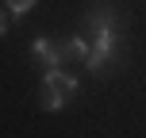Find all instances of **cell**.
I'll return each mask as SVG.
<instances>
[{
    "mask_svg": "<svg viewBox=\"0 0 146 138\" xmlns=\"http://www.w3.org/2000/svg\"><path fill=\"white\" fill-rule=\"evenodd\" d=\"M115 61H119V35H115V31H96L85 65L92 69V73H104V69L115 65Z\"/></svg>",
    "mask_w": 146,
    "mask_h": 138,
    "instance_id": "obj_2",
    "label": "cell"
},
{
    "mask_svg": "<svg viewBox=\"0 0 146 138\" xmlns=\"http://www.w3.org/2000/svg\"><path fill=\"white\" fill-rule=\"evenodd\" d=\"M77 96V81L69 77L66 69L50 65V73L42 77V88H38V104H42V111H58L66 100Z\"/></svg>",
    "mask_w": 146,
    "mask_h": 138,
    "instance_id": "obj_1",
    "label": "cell"
},
{
    "mask_svg": "<svg viewBox=\"0 0 146 138\" xmlns=\"http://www.w3.org/2000/svg\"><path fill=\"white\" fill-rule=\"evenodd\" d=\"M31 50H35V58H50V38H35V46H31Z\"/></svg>",
    "mask_w": 146,
    "mask_h": 138,
    "instance_id": "obj_6",
    "label": "cell"
},
{
    "mask_svg": "<svg viewBox=\"0 0 146 138\" xmlns=\"http://www.w3.org/2000/svg\"><path fill=\"white\" fill-rule=\"evenodd\" d=\"M85 27L92 31V35H96V31H115L119 27V12L111 4H100V0H96V4L85 12Z\"/></svg>",
    "mask_w": 146,
    "mask_h": 138,
    "instance_id": "obj_4",
    "label": "cell"
},
{
    "mask_svg": "<svg viewBox=\"0 0 146 138\" xmlns=\"http://www.w3.org/2000/svg\"><path fill=\"white\" fill-rule=\"evenodd\" d=\"M4 31H8V15L0 12V35H4Z\"/></svg>",
    "mask_w": 146,
    "mask_h": 138,
    "instance_id": "obj_7",
    "label": "cell"
},
{
    "mask_svg": "<svg viewBox=\"0 0 146 138\" xmlns=\"http://www.w3.org/2000/svg\"><path fill=\"white\" fill-rule=\"evenodd\" d=\"M88 58V46L81 42V38H66V42H50V65H58V69H66L69 61H85Z\"/></svg>",
    "mask_w": 146,
    "mask_h": 138,
    "instance_id": "obj_3",
    "label": "cell"
},
{
    "mask_svg": "<svg viewBox=\"0 0 146 138\" xmlns=\"http://www.w3.org/2000/svg\"><path fill=\"white\" fill-rule=\"evenodd\" d=\"M35 4H38V0H4V8H8L12 15H23V12H31Z\"/></svg>",
    "mask_w": 146,
    "mask_h": 138,
    "instance_id": "obj_5",
    "label": "cell"
}]
</instances>
